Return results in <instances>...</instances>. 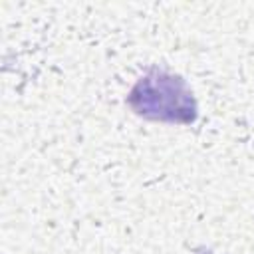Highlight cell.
<instances>
[{
    "label": "cell",
    "mask_w": 254,
    "mask_h": 254,
    "mask_svg": "<svg viewBox=\"0 0 254 254\" xmlns=\"http://www.w3.org/2000/svg\"><path fill=\"white\" fill-rule=\"evenodd\" d=\"M129 109L149 121L189 125L198 115V105L190 85L165 67L145 71L127 95Z\"/></svg>",
    "instance_id": "6da1fadb"
}]
</instances>
